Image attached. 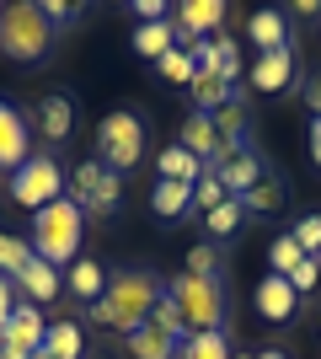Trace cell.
<instances>
[{
	"mask_svg": "<svg viewBox=\"0 0 321 359\" xmlns=\"http://www.w3.org/2000/svg\"><path fill=\"white\" fill-rule=\"evenodd\" d=\"M27 263H32V241L6 236V231H0V273H6V279H16Z\"/></svg>",
	"mask_w": 321,
	"mask_h": 359,
	"instance_id": "cell-31",
	"label": "cell"
},
{
	"mask_svg": "<svg viewBox=\"0 0 321 359\" xmlns=\"http://www.w3.org/2000/svg\"><path fill=\"white\" fill-rule=\"evenodd\" d=\"M150 327H161L166 338H177V344L187 338V322H183V311H177V300H171V295H161V300H155V311H150Z\"/></svg>",
	"mask_w": 321,
	"mask_h": 359,
	"instance_id": "cell-33",
	"label": "cell"
},
{
	"mask_svg": "<svg viewBox=\"0 0 321 359\" xmlns=\"http://www.w3.org/2000/svg\"><path fill=\"white\" fill-rule=\"evenodd\" d=\"M32 359H54V354H48V348H38V354H32Z\"/></svg>",
	"mask_w": 321,
	"mask_h": 359,
	"instance_id": "cell-45",
	"label": "cell"
},
{
	"mask_svg": "<svg viewBox=\"0 0 321 359\" xmlns=\"http://www.w3.org/2000/svg\"><path fill=\"white\" fill-rule=\"evenodd\" d=\"M252 91H284L294 81V48H278V54H257L252 70H246Z\"/></svg>",
	"mask_w": 321,
	"mask_h": 359,
	"instance_id": "cell-13",
	"label": "cell"
},
{
	"mask_svg": "<svg viewBox=\"0 0 321 359\" xmlns=\"http://www.w3.org/2000/svg\"><path fill=\"white\" fill-rule=\"evenodd\" d=\"M43 348H48L54 359H86V332H80L76 322H48Z\"/></svg>",
	"mask_w": 321,
	"mask_h": 359,
	"instance_id": "cell-26",
	"label": "cell"
},
{
	"mask_svg": "<svg viewBox=\"0 0 321 359\" xmlns=\"http://www.w3.org/2000/svg\"><path fill=\"white\" fill-rule=\"evenodd\" d=\"M177 48H193V38H220V27H225V0H183L177 6Z\"/></svg>",
	"mask_w": 321,
	"mask_h": 359,
	"instance_id": "cell-8",
	"label": "cell"
},
{
	"mask_svg": "<svg viewBox=\"0 0 321 359\" xmlns=\"http://www.w3.org/2000/svg\"><path fill=\"white\" fill-rule=\"evenodd\" d=\"M257 359H290V354H284V348H262Z\"/></svg>",
	"mask_w": 321,
	"mask_h": 359,
	"instance_id": "cell-44",
	"label": "cell"
},
{
	"mask_svg": "<svg viewBox=\"0 0 321 359\" xmlns=\"http://www.w3.org/2000/svg\"><path fill=\"white\" fill-rule=\"evenodd\" d=\"M241 198H225V204H220V210H209L204 215V231H209V236H236V225H241Z\"/></svg>",
	"mask_w": 321,
	"mask_h": 359,
	"instance_id": "cell-32",
	"label": "cell"
},
{
	"mask_svg": "<svg viewBox=\"0 0 321 359\" xmlns=\"http://www.w3.org/2000/svg\"><path fill=\"white\" fill-rule=\"evenodd\" d=\"M86 359H107V354H86Z\"/></svg>",
	"mask_w": 321,
	"mask_h": 359,
	"instance_id": "cell-47",
	"label": "cell"
},
{
	"mask_svg": "<svg viewBox=\"0 0 321 359\" xmlns=\"http://www.w3.org/2000/svg\"><path fill=\"white\" fill-rule=\"evenodd\" d=\"M306 102H311V113H316V118H321V75H316V81H311V86H306Z\"/></svg>",
	"mask_w": 321,
	"mask_h": 359,
	"instance_id": "cell-42",
	"label": "cell"
},
{
	"mask_svg": "<svg viewBox=\"0 0 321 359\" xmlns=\"http://www.w3.org/2000/svg\"><path fill=\"white\" fill-rule=\"evenodd\" d=\"M64 188H70V177H64L59 156H48V150H32L27 166H16L11 172V198L22 204V210H48L54 198H64Z\"/></svg>",
	"mask_w": 321,
	"mask_h": 359,
	"instance_id": "cell-5",
	"label": "cell"
},
{
	"mask_svg": "<svg viewBox=\"0 0 321 359\" xmlns=\"http://www.w3.org/2000/svg\"><path fill=\"white\" fill-rule=\"evenodd\" d=\"M230 359H257V354H230Z\"/></svg>",
	"mask_w": 321,
	"mask_h": 359,
	"instance_id": "cell-46",
	"label": "cell"
},
{
	"mask_svg": "<svg viewBox=\"0 0 321 359\" xmlns=\"http://www.w3.org/2000/svg\"><path fill=\"white\" fill-rule=\"evenodd\" d=\"M155 166H161V182H187V188H199V177L209 172V166H204L199 156H187L183 145H166Z\"/></svg>",
	"mask_w": 321,
	"mask_h": 359,
	"instance_id": "cell-22",
	"label": "cell"
},
{
	"mask_svg": "<svg viewBox=\"0 0 321 359\" xmlns=\"http://www.w3.org/2000/svg\"><path fill=\"white\" fill-rule=\"evenodd\" d=\"M64 290L97 306V300H102V290H107V269L97 263V257H76V263L64 269Z\"/></svg>",
	"mask_w": 321,
	"mask_h": 359,
	"instance_id": "cell-17",
	"label": "cell"
},
{
	"mask_svg": "<svg viewBox=\"0 0 321 359\" xmlns=\"http://www.w3.org/2000/svg\"><path fill=\"white\" fill-rule=\"evenodd\" d=\"M166 295L177 300L187 332H225L230 327V295L220 279H199V273H177L166 285Z\"/></svg>",
	"mask_w": 321,
	"mask_h": 359,
	"instance_id": "cell-4",
	"label": "cell"
},
{
	"mask_svg": "<svg viewBox=\"0 0 321 359\" xmlns=\"http://www.w3.org/2000/svg\"><path fill=\"white\" fill-rule=\"evenodd\" d=\"M0 22H6V6H0Z\"/></svg>",
	"mask_w": 321,
	"mask_h": 359,
	"instance_id": "cell-48",
	"label": "cell"
},
{
	"mask_svg": "<svg viewBox=\"0 0 321 359\" xmlns=\"http://www.w3.org/2000/svg\"><path fill=\"white\" fill-rule=\"evenodd\" d=\"M155 70H161V81H171V86H193V81H199V60H193L187 48H171L166 60H155Z\"/></svg>",
	"mask_w": 321,
	"mask_h": 359,
	"instance_id": "cell-29",
	"label": "cell"
},
{
	"mask_svg": "<svg viewBox=\"0 0 321 359\" xmlns=\"http://www.w3.org/2000/svg\"><path fill=\"white\" fill-rule=\"evenodd\" d=\"M187 210H193V188L187 182H155V194H150L155 220H183Z\"/></svg>",
	"mask_w": 321,
	"mask_h": 359,
	"instance_id": "cell-24",
	"label": "cell"
},
{
	"mask_svg": "<svg viewBox=\"0 0 321 359\" xmlns=\"http://www.w3.org/2000/svg\"><path fill=\"white\" fill-rule=\"evenodd\" d=\"M177 359H230V332H187Z\"/></svg>",
	"mask_w": 321,
	"mask_h": 359,
	"instance_id": "cell-27",
	"label": "cell"
},
{
	"mask_svg": "<svg viewBox=\"0 0 321 359\" xmlns=\"http://www.w3.org/2000/svg\"><path fill=\"white\" fill-rule=\"evenodd\" d=\"M225 182H220V172H204L199 177V188H193V210L199 215H209V210H220V204H225Z\"/></svg>",
	"mask_w": 321,
	"mask_h": 359,
	"instance_id": "cell-34",
	"label": "cell"
},
{
	"mask_svg": "<svg viewBox=\"0 0 321 359\" xmlns=\"http://www.w3.org/2000/svg\"><path fill=\"white\" fill-rule=\"evenodd\" d=\"M0 359H32V354H22V348H0Z\"/></svg>",
	"mask_w": 321,
	"mask_h": 359,
	"instance_id": "cell-43",
	"label": "cell"
},
{
	"mask_svg": "<svg viewBox=\"0 0 321 359\" xmlns=\"http://www.w3.org/2000/svg\"><path fill=\"white\" fill-rule=\"evenodd\" d=\"M38 6H43V16L54 27H70V22H76V6H64V0H38Z\"/></svg>",
	"mask_w": 321,
	"mask_h": 359,
	"instance_id": "cell-39",
	"label": "cell"
},
{
	"mask_svg": "<svg viewBox=\"0 0 321 359\" xmlns=\"http://www.w3.org/2000/svg\"><path fill=\"white\" fill-rule=\"evenodd\" d=\"M32 156V123L22 107H11L0 97V172H16V166H27Z\"/></svg>",
	"mask_w": 321,
	"mask_h": 359,
	"instance_id": "cell-9",
	"label": "cell"
},
{
	"mask_svg": "<svg viewBox=\"0 0 321 359\" xmlns=\"http://www.w3.org/2000/svg\"><path fill=\"white\" fill-rule=\"evenodd\" d=\"M11 311H16V285L0 273V332H6V322H11Z\"/></svg>",
	"mask_w": 321,
	"mask_h": 359,
	"instance_id": "cell-40",
	"label": "cell"
},
{
	"mask_svg": "<svg viewBox=\"0 0 321 359\" xmlns=\"http://www.w3.org/2000/svg\"><path fill=\"white\" fill-rule=\"evenodd\" d=\"M252 300H257V316H262V322H278V327L294 322V306H300V295H294V285L284 279V273H268Z\"/></svg>",
	"mask_w": 321,
	"mask_h": 359,
	"instance_id": "cell-12",
	"label": "cell"
},
{
	"mask_svg": "<svg viewBox=\"0 0 321 359\" xmlns=\"http://www.w3.org/2000/svg\"><path fill=\"white\" fill-rule=\"evenodd\" d=\"M187 91H193V113H220L225 102H236V86L220 70H199V81Z\"/></svg>",
	"mask_w": 321,
	"mask_h": 359,
	"instance_id": "cell-19",
	"label": "cell"
},
{
	"mask_svg": "<svg viewBox=\"0 0 321 359\" xmlns=\"http://www.w3.org/2000/svg\"><path fill=\"white\" fill-rule=\"evenodd\" d=\"M139 156H145V118L129 113V107L107 113V118L97 123V161L113 166V172L123 177L129 166H139Z\"/></svg>",
	"mask_w": 321,
	"mask_h": 359,
	"instance_id": "cell-6",
	"label": "cell"
},
{
	"mask_svg": "<svg viewBox=\"0 0 321 359\" xmlns=\"http://www.w3.org/2000/svg\"><path fill=\"white\" fill-rule=\"evenodd\" d=\"M300 263H306V247H300V241H294L290 231H284V236H278L273 247H268V273H284V279H290V273L300 269Z\"/></svg>",
	"mask_w": 321,
	"mask_h": 359,
	"instance_id": "cell-30",
	"label": "cell"
},
{
	"mask_svg": "<svg viewBox=\"0 0 321 359\" xmlns=\"http://www.w3.org/2000/svg\"><path fill=\"white\" fill-rule=\"evenodd\" d=\"M177 145L209 166L214 156H220V129H214V113H187V118H183V135H177Z\"/></svg>",
	"mask_w": 321,
	"mask_h": 359,
	"instance_id": "cell-14",
	"label": "cell"
},
{
	"mask_svg": "<svg viewBox=\"0 0 321 359\" xmlns=\"http://www.w3.org/2000/svg\"><path fill=\"white\" fill-rule=\"evenodd\" d=\"M123 348H129V359H177V348H183V344L145 322V327H134L129 338H123Z\"/></svg>",
	"mask_w": 321,
	"mask_h": 359,
	"instance_id": "cell-20",
	"label": "cell"
},
{
	"mask_svg": "<svg viewBox=\"0 0 321 359\" xmlns=\"http://www.w3.org/2000/svg\"><path fill=\"white\" fill-rule=\"evenodd\" d=\"M70 198L80 204V215H113L123 198V177L102 161H80L70 172Z\"/></svg>",
	"mask_w": 321,
	"mask_h": 359,
	"instance_id": "cell-7",
	"label": "cell"
},
{
	"mask_svg": "<svg viewBox=\"0 0 321 359\" xmlns=\"http://www.w3.org/2000/svg\"><path fill=\"white\" fill-rule=\"evenodd\" d=\"M311 161L321 166V118H311Z\"/></svg>",
	"mask_w": 321,
	"mask_h": 359,
	"instance_id": "cell-41",
	"label": "cell"
},
{
	"mask_svg": "<svg viewBox=\"0 0 321 359\" xmlns=\"http://www.w3.org/2000/svg\"><path fill=\"white\" fill-rule=\"evenodd\" d=\"M171 48H177V22H139L134 27V54L139 60H166Z\"/></svg>",
	"mask_w": 321,
	"mask_h": 359,
	"instance_id": "cell-18",
	"label": "cell"
},
{
	"mask_svg": "<svg viewBox=\"0 0 321 359\" xmlns=\"http://www.w3.org/2000/svg\"><path fill=\"white\" fill-rule=\"evenodd\" d=\"M290 236L300 241V247H306V257H321V215H300Z\"/></svg>",
	"mask_w": 321,
	"mask_h": 359,
	"instance_id": "cell-35",
	"label": "cell"
},
{
	"mask_svg": "<svg viewBox=\"0 0 321 359\" xmlns=\"http://www.w3.org/2000/svg\"><path fill=\"white\" fill-rule=\"evenodd\" d=\"M220 182H225V194L230 198H241V194H252L262 182V161L252 156V150H241V156H230L225 161V172H220Z\"/></svg>",
	"mask_w": 321,
	"mask_h": 359,
	"instance_id": "cell-23",
	"label": "cell"
},
{
	"mask_svg": "<svg viewBox=\"0 0 321 359\" xmlns=\"http://www.w3.org/2000/svg\"><path fill=\"white\" fill-rule=\"evenodd\" d=\"M32 123H38V135L48 145H64L76 135V102H70V91H48L43 102L32 107Z\"/></svg>",
	"mask_w": 321,
	"mask_h": 359,
	"instance_id": "cell-11",
	"label": "cell"
},
{
	"mask_svg": "<svg viewBox=\"0 0 321 359\" xmlns=\"http://www.w3.org/2000/svg\"><path fill=\"white\" fill-rule=\"evenodd\" d=\"M214 129H220V145L246 150V140H252V113H246L241 97H236V102H225L220 113H214Z\"/></svg>",
	"mask_w": 321,
	"mask_h": 359,
	"instance_id": "cell-21",
	"label": "cell"
},
{
	"mask_svg": "<svg viewBox=\"0 0 321 359\" xmlns=\"http://www.w3.org/2000/svg\"><path fill=\"white\" fill-rule=\"evenodd\" d=\"M48 338V316L32 306V300H16L11 322H6V332H0V348H22V354H38Z\"/></svg>",
	"mask_w": 321,
	"mask_h": 359,
	"instance_id": "cell-10",
	"label": "cell"
},
{
	"mask_svg": "<svg viewBox=\"0 0 321 359\" xmlns=\"http://www.w3.org/2000/svg\"><path fill=\"white\" fill-rule=\"evenodd\" d=\"M54 38H59V27L43 16V6L38 0H16V6H6V22H0V54L11 65H43L48 48H54Z\"/></svg>",
	"mask_w": 321,
	"mask_h": 359,
	"instance_id": "cell-3",
	"label": "cell"
},
{
	"mask_svg": "<svg viewBox=\"0 0 321 359\" xmlns=\"http://www.w3.org/2000/svg\"><path fill=\"white\" fill-rule=\"evenodd\" d=\"M129 11H134L139 22H166V11H171V6H166V0H134Z\"/></svg>",
	"mask_w": 321,
	"mask_h": 359,
	"instance_id": "cell-38",
	"label": "cell"
},
{
	"mask_svg": "<svg viewBox=\"0 0 321 359\" xmlns=\"http://www.w3.org/2000/svg\"><path fill=\"white\" fill-rule=\"evenodd\" d=\"M214 269H220V247H214V241H199V247L187 252V273H199V279H214Z\"/></svg>",
	"mask_w": 321,
	"mask_h": 359,
	"instance_id": "cell-36",
	"label": "cell"
},
{
	"mask_svg": "<svg viewBox=\"0 0 321 359\" xmlns=\"http://www.w3.org/2000/svg\"><path fill=\"white\" fill-rule=\"evenodd\" d=\"M290 285H294V295L316 290V285H321V257H306V263H300V269L290 273Z\"/></svg>",
	"mask_w": 321,
	"mask_h": 359,
	"instance_id": "cell-37",
	"label": "cell"
},
{
	"mask_svg": "<svg viewBox=\"0 0 321 359\" xmlns=\"http://www.w3.org/2000/svg\"><path fill=\"white\" fill-rule=\"evenodd\" d=\"M246 32H252V43L262 48V54H278V48H290V16L284 11H252L246 16Z\"/></svg>",
	"mask_w": 321,
	"mask_h": 359,
	"instance_id": "cell-16",
	"label": "cell"
},
{
	"mask_svg": "<svg viewBox=\"0 0 321 359\" xmlns=\"http://www.w3.org/2000/svg\"><path fill=\"white\" fill-rule=\"evenodd\" d=\"M284 198H290L284 177L262 172V182H257V188H252V194H241V210H246V215H278V210H284Z\"/></svg>",
	"mask_w": 321,
	"mask_h": 359,
	"instance_id": "cell-25",
	"label": "cell"
},
{
	"mask_svg": "<svg viewBox=\"0 0 321 359\" xmlns=\"http://www.w3.org/2000/svg\"><path fill=\"white\" fill-rule=\"evenodd\" d=\"M161 295H166V285H161L150 269H123V273H107V290L92 306V316L102 322V327H118L123 338H129L134 327L150 322V311H155Z\"/></svg>",
	"mask_w": 321,
	"mask_h": 359,
	"instance_id": "cell-1",
	"label": "cell"
},
{
	"mask_svg": "<svg viewBox=\"0 0 321 359\" xmlns=\"http://www.w3.org/2000/svg\"><path fill=\"white\" fill-rule=\"evenodd\" d=\"M80 236H86V215L70 194L32 215V257H43L54 269H70L80 257Z\"/></svg>",
	"mask_w": 321,
	"mask_h": 359,
	"instance_id": "cell-2",
	"label": "cell"
},
{
	"mask_svg": "<svg viewBox=\"0 0 321 359\" xmlns=\"http://www.w3.org/2000/svg\"><path fill=\"white\" fill-rule=\"evenodd\" d=\"M199 70H220L230 86L241 81V48H236V38H230V32H220V38H214V60L199 65Z\"/></svg>",
	"mask_w": 321,
	"mask_h": 359,
	"instance_id": "cell-28",
	"label": "cell"
},
{
	"mask_svg": "<svg viewBox=\"0 0 321 359\" xmlns=\"http://www.w3.org/2000/svg\"><path fill=\"white\" fill-rule=\"evenodd\" d=\"M11 285L22 290V295H27L32 306H43V300H54V295L64 290V273L54 269V263H43V257H32L27 269H22V273L11 279Z\"/></svg>",
	"mask_w": 321,
	"mask_h": 359,
	"instance_id": "cell-15",
	"label": "cell"
}]
</instances>
